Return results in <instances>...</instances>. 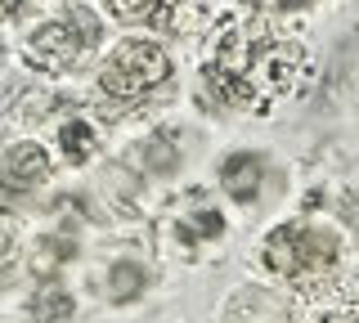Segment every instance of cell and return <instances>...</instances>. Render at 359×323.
Returning a JSON list of instances; mask_svg holds the SVG:
<instances>
[{
	"label": "cell",
	"mask_w": 359,
	"mask_h": 323,
	"mask_svg": "<svg viewBox=\"0 0 359 323\" xmlns=\"http://www.w3.org/2000/svg\"><path fill=\"white\" fill-rule=\"evenodd\" d=\"M306 76V50L261 23H238L220 36L216 59L202 68V85L220 108H265Z\"/></svg>",
	"instance_id": "obj_1"
},
{
	"label": "cell",
	"mask_w": 359,
	"mask_h": 323,
	"mask_svg": "<svg viewBox=\"0 0 359 323\" xmlns=\"http://www.w3.org/2000/svg\"><path fill=\"white\" fill-rule=\"evenodd\" d=\"M341 261V233L314 220H287L274 225L261 242V265L287 283H314L328 278Z\"/></svg>",
	"instance_id": "obj_2"
},
{
	"label": "cell",
	"mask_w": 359,
	"mask_h": 323,
	"mask_svg": "<svg viewBox=\"0 0 359 323\" xmlns=\"http://www.w3.org/2000/svg\"><path fill=\"white\" fill-rule=\"evenodd\" d=\"M166 76H171V54L157 41H121L99 68V90H104V99L130 104V99L149 95L153 85H162Z\"/></svg>",
	"instance_id": "obj_3"
},
{
	"label": "cell",
	"mask_w": 359,
	"mask_h": 323,
	"mask_svg": "<svg viewBox=\"0 0 359 323\" xmlns=\"http://www.w3.org/2000/svg\"><path fill=\"white\" fill-rule=\"evenodd\" d=\"M95 46H99V18L90 9H72V14H63V18L32 32L27 63L41 72H72Z\"/></svg>",
	"instance_id": "obj_4"
},
{
	"label": "cell",
	"mask_w": 359,
	"mask_h": 323,
	"mask_svg": "<svg viewBox=\"0 0 359 323\" xmlns=\"http://www.w3.org/2000/svg\"><path fill=\"white\" fill-rule=\"evenodd\" d=\"M50 175H54V162L36 139L9 144V149L0 153V188H5V193H32V188L45 184Z\"/></svg>",
	"instance_id": "obj_5"
},
{
	"label": "cell",
	"mask_w": 359,
	"mask_h": 323,
	"mask_svg": "<svg viewBox=\"0 0 359 323\" xmlns=\"http://www.w3.org/2000/svg\"><path fill=\"white\" fill-rule=\"evenodd\" d=\"M265 184V158L261 153H229L220 166V188L233 202H256Z\"/></svg>",
	"instance_id": "obj_6"
},
{
	"label": "cell",
	"mask_w": 359,
	"mask_h": 323,
	"mask_svg": "<svg viewBox=\"0 0 359 323\" xmlns=\"http://www.w3.org/2000/svg\"><path fill=\"white\" fill-rule=\"evenodd\" d=\"M72 310H76V301H72V292L67 287H59V283H50V287H41L36 296H32V323H67L72 319Z\"/></svg>",
	"instance_id": "obj_7"
},
{
	"label": "cell",
	"mask_w": 359,
	"mask_h": 323,
	"mask_svg": "<svg viewBox=\"0 0 359 323\" xmlns=\"http://www.w3.org/2000/svg\"><path fill=\"white\" fill-rule=\"evenodd\" d=\"M144 287H149V274H144L140 265L121 261V265H112V270H108V301H117V305H130Z\"/></svg>",
	"instance_id": "obj_8"
},
{
	"label": "cell",
	"mask_w": 359,
	"mask_h": 323,
	"mask_svg": "<svg viewBox=\"0 0 359 323\" xmlns=\"http://www.w3.org/2000/svg\"><path fill=\"white\" fill-rule=\"evenodd\" d=\"M117 23H162L166 0H104Z\"/></svg>",
	"instance_id": "obj_9"
},
{
	"label": "cell",
	"mask_w": 359,
	"mask_h": 323,
	"mask_svg": "<svg viewBox=\"0 0 359 323\" xmlns=\"http://www.w3.org/2000/svg\"><path fill=\"white\" fill-rule=\"evenodd\" d=\"M59 144H63V153L76 166L95 158V130H90V121H67V126L59 130Z\"/></svg>",
	"instance_id": "obj_10"
},
{
	"label": "cell",
	"mask_w": 359,
	"mask_h": 323,
	"mask_svg": "<svg viewBox=\"0 0 359 323\" xmlns=\"http://www.w3.org/2000/svg\"><path fill=\"white\" fill-rule=\"evenodd\" d=\"M180 233H184V238H220L224 220H220V211H198L189 225H180Z\"/></svg>",
	"instance_id": "obj_11"
},
{
	"label": "cell",
	"mask_w": 359,
	"mask_h": 323,
	"mask_svg": "<svg viewBox=\"0 0 359 323\" xmlns=\"http://www.w3.org/2000/svg\"><path fill=\"white\" fill-rule=\"evenodd\" d=\"M14 252H18V238H14V225H5L0 220V274L9 270V261H14Z\"/></svg>",
	"instance_id": "obj_12"
},
{
	"label": "cell",
	"mask_w": 359,
	"mask_h": 323,
	"mask_svg": "<svg viewBox=\"0 0 359 323\" xmlns=\"http://www.w3.org/2000/svg\"><path fill=\"white\" fill-rule=\"evenodd\" d=\"M243 5H252V9H274V14H283V9H301V5H314V0H243Z\"/></svg>",
	"instance_id": "obj_13"
},
{
	"label": "cell",
	"mask_w": 359,
	"mask_h": 323,
	"mask_svg": "<svg viewBox=\"0 0 359 323\" xmlns=\"http://www.w3.org/2000/svg\"><path fill=\"white\" fill-rule=\"evenodd\" d=\"M22 5H27V0H0V9H5V14H18Z\"/></svg>",
	"instance_id": "obj_14"
}]
</instances>
